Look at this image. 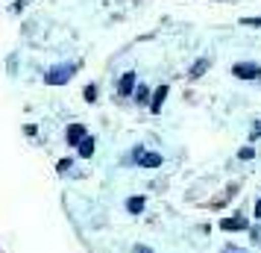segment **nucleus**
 <instances>
[{
  "instance_id": "nucleus-1",
  "label": "nucleus",
  "mask_w": 261,
  "mask_h": 253,
  "mask_svg": "<svg viewBox=\"0 0 261 253\" xmlns=\"http://www.w3.org/2000/svg\"><path fill=\"white\" fill-rule=\"evenodd\" d=\"M73 71H77V65H56V68H50L47 74H44V83L62 85V83H68L70 77H73Z\"/></svg>"
},
{
  "instance_id": "nucleus-2",
  "label": "nucleus",
  "mask_w": 261,
  "mask_h": 253,
  "mask_svg": "<svg viewBox=\"0 0 261 253\" xmlns=\"http://www.w3.org/2000/svg\"><path fill=\"white\" fill-rule=\"evenodd\" d=\"M235 77H241V80H258L261 77V65H252V62H238L232 68Z\"/></svg>"
},
{
  "instance_id": "nucleus-3",
  "label": "nucleus",
  "mask_w": 261,
  "mask_h": 253,
  "mask_svg": "<svg viewBox=\"0 0 261 253\" xmlns=\"http://www.w3.org/2000/svg\"><path fill=\"white\" fill-rule=\"evenodd\" d=\"M85 139H88V136H85V126L83 124H70L68 126V144H83Z\"/></svg>"
},
{
  "instance_id": "nucleus-4",
  "label": "nucleus",
  "mask_w": 261,
  "mask_h": 253,
  "mask_svg": "<svg viewBox=\"0 0 261 253\" xmlns=\"http://www.w3.org/2000/svg\"><path fill=\"white\" fill-rule=\"evenodd\" d=\"M132 88H135V74H132V71H126L124 77H121V83H118V91H121V94H132Z\"/></svg>"
},
{
  "instance_id": "nucleus-5",
  "label": "nucleus",
  "mask_w": 261,
  "mask_h": 253,
  "mask_svg": "<svg viewBox=\"0 0 261 253\" xmlns=\"http://www.w3.org/2000/svg\"><path fill=\"white\" fill-rule=\"evenodd\" d=\"M165 98H167V85H159V88H156V94H153V103H150L153 112H159V109H162Z\"/></svg>"
},
{
  "instance_id": "nucleus-6",
  "label": "nucleus",
  "mask_w": 261,
  "mask_h": 253,
  "mask_svg": "<svg viewBox=\"0 0 261 253\" xmlns=\"http://www.w3.org/2000/svg\"><path fill=\"white\" fill-rule=\"evenodd\" d=\"M141 165H144V168H156V165H162V156L159 153H144L141 156Z\"/></svg>"
},
{
  "instance_id": "nucleus-7",
  "label": "nucleus",
  "mask_w": 261,
  "mask_h": 253,
  "mask_svg": "<svg viewBox=\"0 0 261 253\" xmlns=\"http://www.w3.org/2000/svg\"><path fill=\"white\" fill-rule=\"evenodd\" d=\"M244 227H247L244 218H226L223 221V230H244Z\"/></svg>"
},
{
  "instance_id": "nucleus-8",
  "label": "nucleus",
  "mask_w": 261,
  "mask_h": 253,
  "mask_svg": "<svg viewBox=\"0 0 261 253\" xmlns=\"http://www.w3.org/2000/svg\"><path fill=\"white\" fill-rule=\"evenodd\" d=\"M126 209L132 212V215L141 212V209H144V197H129V200H126Z\"/></svg>"
},
{
  "instance_id": "nucleus-9",
  "label": "nucleus",
  "mask_w": 261,
  "mask_h": 253,
  "mask_svg": "<svg viewBox=\"0 0 261 253\" xmlns=\"http://www.w3.org/2000/svg\"><path fill=\"white\" fill-rule=\"evenodd\" d=\"M206 68H208V59H200V62L191 68V77H194V80H197V77H203V71H206Z\"/></svg>"
},
{
  "instance_id": "nucleus-10",
  "label": "nucleus",
  "mask_w": 261,
  "mask_h": 253,
  "mask_svg": "<svg viewBox=\"0 0 261 253\" xmlns=\"http://www.w3.org/2000/svg\"><path fill=\"white\" fill-rule=\"evenodd\" d=\"M91 153H94V139H85L80 144V156H91Z\"/></svg>"
},
{
  "instance_id": "nucleus-11",
  "label": "nucleus",
  "mask_w": 261,
  "mask_h": 253,
  "mask_svg": "<svg viewBox=\"0 0 261 253\" xmlns=\"http://www.w3.org/2000/svg\"><path fill=\"white\" fill-rule=\"evenodd\" d=\"M135 100H138V103H147V88H144V85H138V91H135Z\"/></svg>"
},
{
  "instance_id": "nucleus-12",
  "label": "nucleus",
  "mask_w": 261,
  "mask_h": 253,
  "mask_svg": "<svg viewBox=\"0 0 261 253\" xmlns=\"http://www.w3.org/2000/svg\"><path fill=\"white\" fill-rule=\"evenodd\" d=\"M85 100H97V88L94 85H85Z\"/></svg>"
},
{
  "instance_id": "nucleus-13",
  "label": "nucleus",
  "mask_w": 261,
  "mask_h": 253,
  "mask_svg": "<svg viewBox=\"0 0 261 253\" xmlns=\"http://www.w3.org/2000/svg\"><path fill=\"white\" fill-rule=\"evenodd\" d=\"M238 156H241V159H252V156H255V150H252V147H244Z\"/></svg>"
},
{
  "instance_id": "nucleus-14",
  "label": "nucleus",
  "mask_w": 261,
  "mask_h": 253,
  "mask_svg": "<svg viewBox=\"0 0 261 253\" xmlns=\"http://www.w3.org/2000/svg\"><path fill=\"white\" fill-rule=\"evenodd\" d=\"M247 27H261V18H244Z\"/></svg>"
},
{
  "instance_id": "nucleus-15",
  "label": "nucleus",
  "mask_w": 261,
  "mask_h": 253,
  "mask_svg": "<svg viewBox=\"0 0 261 253\" xmlns=\"http://www.w3.org/2000/svg\"><path fill=\"white\" fill-rule=\"evenodd\" d=\"M255 136H261V124H255V126H252V139H255Z\"/></svg>"
},
{
  "instance_id": "nucleus-16",
  "label": "nucleus",
  "mask_w": 261,
  "mask_h": 253,
  "mask_svg": "<svg viewBox=\"0 0 261 253\" xmlns=\"http://www.w3.org/2000/svg\"><path fill=\"white\" fill-rule=\"evenodd\" d=\"M258 215H261V200L255 203V218H258Z\"/></svg>"
}]
</instances>
